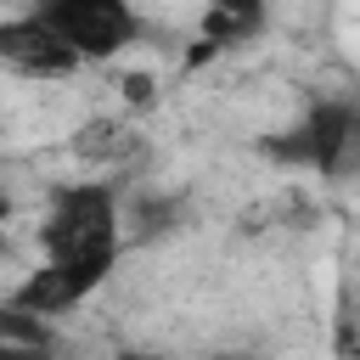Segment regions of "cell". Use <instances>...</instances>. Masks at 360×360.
<instances>
[{
	"mask_svg": "<svg viewBox=\"0 0 360 360\" xmlns=\"http://www.w3.org/2000/svg\"><path fill=\"white\" fill-rule=\"evenodd\" d=\"M124 248V225H118V191L107 180H73L56 186L39 219V264L11 287L6 309L22 315H68L73 304H84L118 264Z\"/></svg>",
	"mask_w": 360,
	"mask_h": 360,
	"instance_id": "6da1fadb",
	"label": "cell"
},
{
	"mask_svg": "<svg viewBox=\"0 0 360 360\" xmlns=\"http://www.w3.org/2000/svg\"><path fill=\"white\" fill-rule=\"evenodd\" d=\"M360 152V107L343 101V96H321L298 124H287L281 135L264 141V158L287 163V169H304V174H343Z\"/></svg>",
	"mask_w": 360,
	"mask_h": 360,
	"instance_id": "7a4b0ae2",
	"label": "cell"
},
{
	"mask_svg": "<svg viewBox=\"0 0 360 360\" xmlns=\"http://www.w3.org/2000/svg\"><path fill=\"white\" fill-rule=\"evenodd\" d=\"M34 11L79 51V62H107L141 39V17L129 0H34Z\"/></svg>",
	"mask_w": 360,
	"mask_h": 360,
	"instance_id": "3957f363",
	"label": "cell"
},
{
	"mask_svg": "<svg viewBox=\"0 0 360 360\" xmlns=\"http://www.w3.org/2000/svg\"><path fill=\"white\" fill-rule=\"evenodd\" d=\"M0 62L11 73H22V79H68L79 68V51L39 11H22V17L0 22Z\"/></svg>",
	"mask_w": 360,
	"mask_h": 360,
	"instance_id": "277c9868",
	"label": "cell"
},
{
	"mask_svg": "<svg viewBox=\"0 0 360 360\" xmlns=\"http://www.w3.org/2000/svg\"><path fill=\"white\" fill-rule=\"evenodd\" d=\"M270 22V0H202V22H197V51L191 62H208L219 51H236L248 39H259Z\"/></svg>",
	"mask_w": 360,
	"mask_h": 360,
	"instance_id": "5b68a950",
	"label": "cell"
},
{
	"mask_svg": "<svg viewBox=\"0 0 360 360\" xmlns=\"http://www.w3.org/2000/svg\"><path fill=\"white\" fill-rule=\"evenodd\" d=\"M118 360H169V354H146V349H129V354H118Z\"/></svg>",
	"mask_w": 360,
	"mask_h": 360,
	"instance_id": "8992f818",
	"label": "cell"
}]
</instances>
